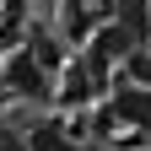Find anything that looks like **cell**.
<instances>
[{
	"instance_id": "cell-1",
	"label": "cell",
	"mask_w": 151,
	"mask_h": 151,
	"mask_svg": "<svg viewBox=\"0 0 151 151\" xmlns=\"http://www.w3.org/2000/svg\"><path fill=\"white\" fill-rule=\"evenodd\" d=\"M0 81H6L16 97H49V70L38 65V54L27 43H16L11 54H0Z\"/></svg>"
},
{
	"instance_id": "cell-2",
	"label": "cell",
	"mask_w": 151,
	"mask_h": 151,
	"mask_svg": "<svg viewBox=\"0 0 151 151\" xmlns=\"http://www.w3.org/2000/svg\"><path fill=\"white\" fill-rule=\"evenodd\" d=\"M108 119H119V124L146 129V135H151V92H146V86H113V97H108Z\"/></svg>"
},
{
	"instance_id": "cell-3",
	"label": "cell",
	"mask_w": 151,
	"mask_h": 151,
	"mask_svg": "<svg viewBox=\"0 0 151 151\" xmlns=\"http://www.w3.org/2000/svg\"><path fill=\"white\" fill-rule=\"evenodd\" d=\"M27 151H76V146H70V124L38 119V124L27 129Z\"/></svg>"
},
{
	"instance_id": "cell-4",
	"label": "cell",
	"mask_w": 151,
	"mask_h": 151,
	"mask_svg": "<svg viewBox=\"0 0 151 151\" xmlns=\"http://www.w3.org/2000/svg\"><path fill=\"white\" fill-rule=\"evenodd\" d=\"M0 151H27V129H16V124H0Z\"/></svg>"
}]
</instances>
